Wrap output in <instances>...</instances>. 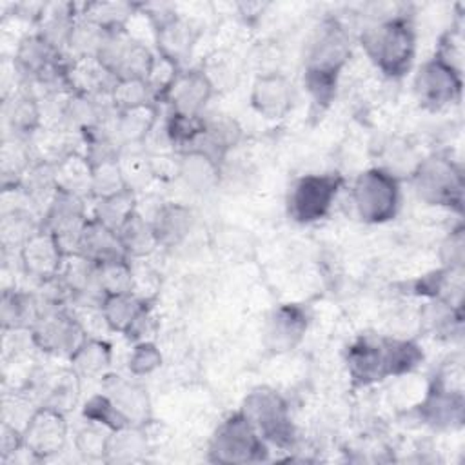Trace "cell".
I'll use <instances>...</instances> for the list:
<instances>
[{"label": "cell", "mask_w": 465, "mask_h": 465, "mask_svg": "<svg viewBox=\"0 0 465 465\" xmlns=\"http://www.w3.org/2000/svg\"><path fill=\"white\" fill-rule=\"evenodd\" d=\"M349 54L351 42L345 29L336 20H325L316 29L305 60V85L314 102L327 105L332 100L338 73Z\"/></svg>", "instance_id": "obj_1"}, {"label": "cell", "mask_w": 465, "mask_h": 465, "mask_svg": "<svg viewBox=\"0 0 465 465\" xmlns=\"http://www.w3.org/2000/svg\"><path fill=\"white\" fill-rule=\"evenodd\" d=\"M423 354L416 343L405 340L361 338L347 352L351 378L358 385H371L387 376H400L412 371Z\"/></svg>", "instance_id": "obj_2"}, {"label": "cell", "mask_w": 465, "mask_h": 465, "mask_svg": "<svg viewBox=\"0 0 465 465\" xmlns=\"http://www.w3.org/2000/svg\"><path fill=\"white\" fill-rule=\"evenodd\" d=\"M361 45L367 56L389 76L409 71L414 56V31L403 18L380 20L361 31Z\"/></svg>", "instance_id": "obj_3"}, {"label": "cell", "mask_w": 465, "mask_h": 465, "mask_svg": "<svg viewBox=\"0 0 465 465\" xmlns=\"http://www.w3.org/2000/svg\"><path fill=\"white\" fill-rule=\"evenodd\" d=\"M209 454L220 463H251L265 458L267 449L263 438L243 416V412L229 416L216 429Z\"/></svg>", "instance_id": "obj_4"}, {"label": "cell", "mask_w": 465, "mask_h": 465, "mask_svg": "<svg viewBox=\"0 0 465 465\" xmlns=\"http://www.w3.org/2000/svg\"><path fill=\"white\" fill-rule=\"evenodd\" d=\"M243 416L258 430L263 441L278 447H289L294 440V427L291 421L287 401L271 389L252 391L242 409Z\"/></svg>", "instance_id": "obj_5"}, {"label": "cell", "mask_w": 465, "mask_h": 465, "mask_svg": "<svg viewBox=\"0 0 465 465\" xmlns=\"http://www.w3.org/2000/svg\"><path fill=\"white\" fill-rule=\"evenodd\" d=\"M400 189L396 178L383 169L361 173L352 185V202L358 216L367 223H381L396 214Z\"/></svg>", "instance_id": "obj_6"}, {"label": "cell", "mask_w": 465, "mask_h": 465, "mask_svg": "<svg viewBox=\"0 0 465 465\" xmlns=\"http://www.w3.org/2000/svg\"><path fill=\"white\" fill-rule=\"evenodd\" d=\"M414 187L423 202L461 211L463 176L450 160L432 156L420 162L414 171Z\"/></svg>", "instance_id": "obj_7"}, {"label": "cell", "mask_w": 465, "mask_h": 465, "mask_svg": "<svg viewBox=\"0 0 465 465\" xmlns=\"http://www.w3.org/2000/svg\"><path fill=\"white\" fill-rule=\"evenodd\" d=\"M341 185L336 174H307L296 180L289 193V214L300 223L323 218Z\"/></svg>", "instance_id": "obj_8"}, {"label": "cell", "mask_w": 465, "mask_h": 465, "mask_svg": "<svg viewBox=\"0 0 465 465\" xmlns=\"http://www.w3.org/2000/svg\"><path fill=\"white\" fill-rule=\"evenodd\" d=\"M96 58L114 76L116 82L147 80L154 62L145 45L131 40L120 29L111 31L104 49Z\"/></svg>", "instance_id": "obj_9"}, {"label": "cell", "mask_w": 465, "mask_h": 465, "mask_svg": "<svg viewBox=\"0 0 465 465\" xmlns=\"http://www.w3.org/2000/svg\"><path fill=\"white\" fill-rule=\"evenodd\" d=\"M31 338L42 351L69 358L87 340L80 323L62 311L44 312L31 327Z\"/></svg>", "instance_id": "obj_10"}, {"label": "cell", "mask_w": 465, "mask_h": 465, "mask_svg": "<svg viewBox=\"0 0 465 465\" xmlns=\"http://www.w3.org/2000/svg\"><path fill=\"white\" fill-rule=\"evenodd\" d=\"M460 74L438 56L425 62L414 78L418 102L429 109H440L454 102L461 89Z\"/></svg>", "instance_id": "obj_11"}, {"label": "cell", "mask_w": 465, "mask_h": 465, "mask_svg": "<svg viewBox=\"0 0 465 465\" xmlns=\"http://www.w3.org/2000/svg\"><path fill=\"white\" fill-rule=\"evenodd\" d=\"M67 425L64 420V412L47 405L36 409L22 432L24 449L36 458H47L56 452L65 443Z\"/></svg>", "instance_id": "obj_12"}, {"label": "cell", "mask_w": 465, "mask_h": 465, "mask_svg": "<svg viewBox=\"0 0 465 465\" xmlns=\"http://www.w3.org/2000/svg\"><path fill=\"white\" fill-rule=\"evenodd\" d=\"M24 271L40 282H49L58 276L65 252L58 240L44 227L33 232L20 247Z\"/></svg>", "instance_id": "obj_13"}, {"label": "cell", "mask_w": 465, "mask_h": 465, "mask_svg": "<svg viewBox=\"0 0 465 465\" xmlns=\"http://www.w3.org/2000/svg\"><path fill=\"white\" fill-rule=\"evenodd\" d=\"M213 94V82L203 71L178 73L165 91V98L173 105V113L200 116V111Z\"/></svg>", "instance_id": "obj_14"}, {"label": "cell", "mask_w": 465, "mask_h": 465, "mask_svg": "<svg viewBox=\"0 0 465 465\" xmlns=\"http://www.w3.org/2000/svg\"><path fill=\"white\" fill-rule=\"evenodd\" d=\"M58 54L60 51L47 44L40 35H33L20 42L16 51V64L25 74L44 82L56 78L58 74L65 76L67 69H60Z\"/></svg>", "instance_id": "obj_15"}, {"label": "cell", "mask_w": 465, "mask_h": 465, "mask_svg": "<svg viewBox=\"0 0 465 465\" xmlns=\"http://www.w3.org/2000/svg\"><path fill=\"white\" fill-rule=\"evenodd\" d=\"M251 104L265 118H282L292 105L291 84L280 73L260 74L252 84Z\"/></svg>", "instance_id": "obj_16"}, {"label": "cell", "mask_w": 465, "mask_h": 465, "mask_svg": "<svg viewBox=\"0 0 465 465\" xmlns=\"http://www.w3.org/2000/svg\"><path fill=\"white\" fill-rule=\"evenodd\" d=\"M74 254H82L96 265L116 262V260H127V254L122 247L118 232L100 223L96 218L87 220V223L84 225L80 242H78V251Z\"/></svg>", "instance_id": "obj_17"}, {"label": "cell", "mask_w": 465, "mask_h": 465, "mask_svg": "<svg viewBox=\"0 0 465 465\" xmlns=\"http://www.w3.org/2000/svg\"><path fill=\"white\" fill-rule=\"evenodd\" d=\"M307 329V316L298 305H282L278 307L265 329V343L271 351L282 352L292 349Z\"/></svg>", "instance_id": "obj_18"}, {"label": "cell", "mask_w": 465, "mask_h": 465, "mask_svg": "<svg viewBox=\"0 0 465 465\" xmlns=\"http://www.w3.org/2000/svg\"><path fill=\"white\" fill-rule=\"evenodd\" d=\"M463 394L432 385L425 401L421 403V416L434 427H452L461 423Z\"/></svg>", "instance_id": "obj_19"}, {"label": "cell", "mask_w": 465, "mask_h": 465, "mask_svg": "<svg viewBox=\"0 0 465 465\" xmlns=\"http://www.w3.org/2000/svg\"><path fill=\"white\" fill-rule=\"evenodd\" d=\"M151 225L154 229L158 245H176L191 229V213L182 205L167 203L158 209Z\"/></svg>", "instance_id": "obj_20"}, {"label": "cell", "mask_w": 465, "mask_h": 465, "mask_svg": "<svg viewBox=\"0 0 465 465\" xmlns=\"http://www.w3.org/2000/svg\"><path fill=\"white\" fill-rule=\"evenodd\" d=\"M143 309L145 303L133 292L109 294L102 298V316L113 331L127 332Z\"/></svg>", "instance_id": "obj_21"}, {"label": "cell", "mask_w": 465, "mask_h": 465, "mask_svg": "<svg viewBox=\"0 0 465 465\" xmlns=\"http://www.w3.org/2000/svg\"><path fill=\"white\" fill-rule=\"evenodd\" d=\"M107 391L113 392V396H109L111 401L129 420V423L145 420L149 403H147L145 391L142 387L124 381V380H118V376H116L111 381H107Z\"/></svg>", "instance_id": "obj_22"}, {"label": "cell", "mask_w": 465, "mask_h": 465, "mask_svg": "<svg viewBox=\"0 0 465 465\" xmlns=\"http://www.w3.org/2000/svg\"><path fill=\"white\" fill-rule=\"evenodd\" d=\"M118 238L127 256H145L158 247L151 222H145V218H142L136 211L118 229Z\"/></svg>", "instance_id": "obj_23"}, {"label": "cell", "mask_w": 465, "mask_h": 465, "mask_svg": "<svg viewBox=\"0 0 465 465\" xmlns=\"http://www.w3.org/2000/svg\"><path fill=\"white\" fill-rule=\"evenodd\" d=\"M42 316L36 302L29 294L22 292H9L4 291L2 294V323L4 329H25L33 327L35 322Z\"/></svg>", "instance_id": "obj_24"}, {"label": "cell", "mask_w": 465, "mask_h": 465, "mask_svg": "<svg viewBox=\"0 0 465 465\" xmlns=\"http://www.w3.org/2000/svg\"><path fill=\"white\" fill-rule=\"evenodd\" d=\"M73 372L82 378L102 376L111 363V349L105 341L85 340L71 356Z\"/></svg>", "instance_id": "obj_25"}, {"label": "cell", "mask_w": 465, "mask_h": 465, "mask_svg": "<svg viewBox=\"0 0 465 465\" xmlns=\"http://www.w3.org/2000/svg\"><path fill=\"white\" fill-rule=\"evenodd\" d=\"M180 176L196 191L209 189L218 182V162L200 151H187L180 162Z\"/></svg>", "instance_id": "obj_26"}, {"label": "cell", "mask_w": 465, "mask_h": 465, "mask_svg": "<svg viewBox=\"0 0 465 465\" xmlns=\"http://www.w3.org/2000/svg\"><path fill=\"white\" fill-rule=\"evenodd\" d=\"M158 33V47H160V56L169 58L171 62H178L191 47L194 36L193 29L187 22H182L178 16L171 18L163 25L156 27Z\"/></svg>", "instance_id": "obj_27"}, {"label": "cell", "mask_w": 465, "mask_h": 465, "mask_svg": "<svg viewBox=\"0 0 465 465\" xmlns=\"http://www.w3.org/2000/svg\"><path fill=\"white\" fill-rule=\"evenodd\" d=\"M154 107L151 104L120 111L116 118V136L122 142L142 140L154 124Z\"/></svg>", "instance_id": "obj_28"}, {"label": "cell", "mask_w": 465, "mask_h": 465, "mask_svg": "<svg viewBox=\"0 0 465 465\" xmlns=\"http://www.w3.org/2000/svg\"><path fill=\"white\" fill-rule=\"evenodd\" d=\"M125 189V178L122 174L120 165L116 163V158L91 163V193L94 196L102 200L114 196Z\"/></svg>", "instance_id": "obj_29"}, {"label": "cell", "mask_w": 465, "mask_h": 465, "mask_svg": "<svg viewBox=\"0 0 465 465\" xmlns=\"http://www.w3.org/2000/svg\"><path fill=\"white\" fill-rule=\"evenodd\" d=\"M98 285L104 296L133 292L134 276L127 260H116L98 265Z\"/></svg>", "instance_id": "obj_30"}, {"label": "cell", "mask_w": 465, "mask_h": 465, "mask_svg": "<svg viewBox=\"0 0 465 465\" xmlns=\"http://www.w3.org/2000/svg\"><path fill=\"white\" fill-rule=\"evenodd\" d=\"M134 213V198L129 189L109 196L102 198L96 209V220L109 229L116 231L125 223V220Z\"/></svg>", "instance_id": "obj_31"}, {"label": "cell", "mask_w": 465, "mask_h": 465, "mask_svg": "<svg viewBox=\"0 0 465 465\" xmlns=\"http://www.w3.org/2000/svg\"><path fill=\"white\" fill-rule=\"evenodd\" d=\"M143 450H145V436H142L140 430L127 425L113 430V434L109 436L105 456L116 461H129V460H134Z\"/></svg>", "instance_id": "obj_32"}, {"label": "cell", "mask_w": 465, "mask_h": 465, "mask_svg": "<svg viewBox=\"0 0 465 465\" xmlns=\"http://www.w3.org/2000/svg\"><path fill=\"white\" fill-rule=\"evenodd\" d=\"M421 320L432 332H436L434 336H447V338H450V334L458 331L461 325L460 311L454 309L452 303L443 300H436L434 303L425 307Z\"/></svg>", "instance_id": "obj_33"}, {"label": "cell", "mask_w": 465, "mask_h": 465, "mask_svg": "<svg viewBox=\"0 0 465 465\" xmlns=\"http://www.w3.org/2000/svg\"><path fill=\"white\" fill-rule=\"evenodd\" d=\"M5 118L16 134H25L36 129L40 120V109L35 98L29 94H18L5 109Z\"/></svg>", "instance_id": "obj_34"}, {"label": "cell", "mask_w": 465, "mask_h": 465, "mask_svg": "<svg viewBox=\"0 0 465 465\" xmlns=\"http://www.w3.org/2000/svg\"><path fill=\"white\" fill-rule=\"evenodd\" d=\"M84 414L87 420H91L93 423H100L111 430H116V429H122V427H127L131 425L129 420L116 409V405L111 401L109 396H104V394H98V396H93L87 403H85V409H84Z\"/></svg>", "instance_id": "obj_35"}, {"label": "cell", "mask_w": 465, "mask_h": 465, "mask_svg": "<svg viewBox=\"0 0 465 465\" xmlns=\"http://www.w3.org/2000/svg\"><path fill=\"white\" fill-rule=\"evenodd\" d=\"M153 89L149 87L147 80H120L114 84L113 91H111V102L120 109H131V107H138V105H145L151 104Z\"/></svg>", "instance_id": "obj_36"}, {"label": "cell", "mask_w": 465, "mask_h": 465, "mask_svg": "<svg viewBox=\"0 0 465 465\" xmlns=\"http://www.w3.org/2000/svg\"><path fill=\"white\" fill-rule=\"evenodd\" d=\"M202 131H203L202 116L173 113L167 122V134L173 142H178V143H193Z\"/></svg>", "instance_id": "obj_37"}, {"label": "cell", "mask_w": 465, "mask_h": 465, "mask_svg": "<svg viewBox=\"0 0 465 465\" xmlns=\"http://www.w3.org/2000/svg\"><path fill=\"white\" fill-rule=\"evenodd\" d=\"M160 363L162 354L151 341H138L129 356V371L136 376L153 372Z\"/></svg>", "instance_id": "obj_38"}, {"label": "cell", "mask_w": 465, "mask_h": 465, "mask_svg": "<svg viewBox=\"0 0 465 465\" xmlns=\"http://www.w3.org/2000/svg\"><path fill=\"white\" fill-rule=\"evenodd\" d=\"M102 427H85L78 432L76 447L82 454L89 458H104L107 454V443L111 434L104 432Z\"/></svg>", "instance_id": "obj_39"}, {"label": "cell", "mask_w": 465, "mask_h": 465, "mask_svg": "<svg viewBox=\"0 0 465 465\" xmlns=\"http://www.w3.org/2000/svg\"><path fill=\"white\" fill-rule=\"evenodd\" d=\"M441 260L447 267H463V229L458 227L441 243Z\"/></svg>", "instance_id": "obj_40"}]
</instances>
